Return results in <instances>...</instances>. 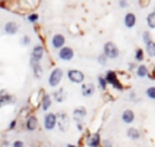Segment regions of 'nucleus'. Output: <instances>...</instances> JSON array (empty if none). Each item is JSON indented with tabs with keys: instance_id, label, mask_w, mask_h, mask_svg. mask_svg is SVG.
<instances>
[{
	"instance_id": "obj_1",
	"label": "nucleus",
	"mask_w": 155,
	"mask_h": 147,
	"mask_svg": "<svg viewBox=\"0 0 155 147\" xmlns=\"http://www.w3.org/2000/svg\"><path fill=\"white\" fill-rule=\"evenodd\" d=\"M104 78L107 79V84L111 86L113 88H116V90H119V91H123V90H124V86L119 81V77H117V72H116V71H111V69L107 71Z\"/></svg>"
},
{
	"instance_id": "obj_2",
	"label": "nucleus",
	"mask_w": 155,
	"mask_h": 147,
	"mask_svg": "<svg viewBox=\"0 0 155 147\" xmlns=\"http://www.w3.org/2000/svg\"><path fill=\"white\" fill-rule=\"evenodd\" d=\"M103 53L107 56V59H117L119 54H120V50H119V47H117L116 43L107 41L103 47Z\"/></svg>"
},
{
	"instance_id": "obj_3",
	"label": "nucleus",
	"mask_w": 155,
	"mask_h": 147,
	"mask_svg": "<svg viewBox=\"0 0 155 147\" xmlns=\"http://www.w3.org/2000/svg\"><path fill=\"white\" fill-rule=\"evenodd\" d=\"M61 78H63V71L60 68H54V69L50 72V75H48V86L53 87V88H56V87L60 84Z\"/></svg>"
},
{
	"instance_id": "obj_4",
	"label": "nucleus",
	"mask_w": 155,
	"mask_h": 147,
	"mask_svg": "<svg viewBox=\"0 0 155 147\" xmlns=\"http://www.w3.org/2000/svg\"><path fill=\"white\" fill-rule=\"evenodd\" d=\"M43 124H44V128L47 131H53L56 127H57V118H56V113H45L43 119Z\"/></svg>"
},
{
	"instance_id": "obj_5",
	"label": "nucleus",
	"mask_w": 155,
	"mask_h": 147,
	"mask_svg": "<svg viewBox=\"0 0 155 147\" xmlns=\"http://www.w3.org/2000/svg\"><path fill=\"white\" fill-rule=\"evenodd\" d=\"M66 75H68L70 82H75V84H82L85 79V74L79 69H69Z\"/></svg>"
},
{
	"instance_id": "obj_6",
	"label": "nucleus",
	"mask_w": 155,
	"mask_h": 147,
	"mask_svg": "<svg viewBox=\"0 0 155 147\" xmlns=\"http://www.w3.org/2000/svg\"><path fill=\"white\" fill-rule=\"evenodd\" d=\"M73 56H75V52H73V49L69 47V46H64L63 49L59 50V59H60V61L69 62L73 59Z\"/></svg>"
},
{
	"instance_id": "obj_7",
	"label": "nucleus",
	"mask_w": 155,
	"mask_h": 147,
	"mask_svg": "<svg viewBox=\"0 0 155 147\" xmlns=\"http://www.w3.org/2000/svg\"><path fill=\"white\" fill-rule=\"evenodd\" d=\"M56 118H57V127L60 128L61 132H64V131L68 130V125H69L68 115L64 112H59V113H56Z\"/></svg>"
},
{
	"instance_id": "obj_8",
	"label": "nucleus",
	"mask_w": 155,
	"mask_h": 147,
	"mask_svg": "<svg viewBox=\"0 0 155 147\" xmlns=\"http://www.w3.org/2000/svg\"><path fill=\"white\" fill-rule=\"evenodd\" d=\"M44 54H45L44 47L41 44H37V46H34V49L31 50V58H29V59H32V61H35V62H40V61H43Z\"/></svg>"
},
{
	"instance_id": "obj_9",
	"label": "nucleus",
	"mask_w": 155,
	"mask_h": 147,
	"mask_svg": "<svg viewBox=\"0 0 155 147\" xmlns=\"http://www.w3.org/2000/svg\"><path fill=\"white\" fill-rule=\"evenodd\" d=\"M64 44H66V38H64V35H63V34H54L51 37L53 49L60 50V49H63V47H64Z\"/></svg>"
},
{
	"instance_id": "obj_10",
	"label": "nucleus",
	"mask_w": 155,
	"mask_h": 147,
	"mask_svg": "<svg viewBox=\"0 0 155 147\" xmlns=\"http://www.w3.org/2000/svg\"><path fill=\"white\" fill-rule=\"evenodd\" d=\"M53 103V99L50 94H47L44 90H41V100H40V106H41V109L43 110H48L50 109V106Z\"/></svg>"
},
{
	"instance_id": "obj_11",
	"label": "nucleus",
	"mask_w": 155,
	"mask_h": 147,
	"mask_svg": "<svg viewBox=\"0 0 155 147\" xmlns=\"http://www.w3.org/2000/svg\"><path fill=\"white\" fill-rule=\"evenodd\" d=\"M86 146L89 147H100L101 146V137H100V134L98 132H95V134H88L86 135Z\"/></svg>"
},
{
	"instance_id": "obj_12",
	"label": "nucleus",
	"mask_w": 155,
	"mask_h": 147,
	"mask_svg": "<svg viewBox=\"0 0 155 147\" xmlns=\"http://www.w3.org/2000/svg\"><path fill=\"white\" fill-rule=\"evenodd\" d=\"M66 97H68V93L64 88H57L51 94V99H54V102H57V103H63L66 100Z\"/></svg>"
},
{
	"instance_id": "obj_13",
	"label": "nucleus",
	"mask_w": 155,
	"mask_h": 147,
	"mask_svg": "<svg viewBox=\"0 0 155 147\" xmlns=\"http://www.w3.org/2000/svg\"><path fill=\"white\" fill-rule=\"evenodd\" d=\"M86 116V109L84 106H79L76 107L75 110H73V118H75V121H76V125L79 124H82V119Z\"/></svg>"
},
{
	"instance_id": "obj_14",
	"label": "nucleus",
	"mask_w": 155,
	"mask_h": 147,
	"mask_svg": "<svg viewBox=\"0 0 155 147\" xmlns=\"http://www.w3.org/2000/svg\"><path fill=\"white\" fill-rule=\"evenodd\" d=\"M37 127H38V121H37V118H35L34 115L26 116V119H25V130L26 131H35V130H37Z\"/></svg>"
},
{
	"instance_id": "obj_15",
	"label": "nucleus",
	"mask_w": 155,
	"mask_h": 147,
	"mask_svg": "<svg viewBox=\"0 0 155 147\" xmlns=\"http://www.w3.org/2000/svg\"><path fill=\"white\" fill-rule=\"evenodd\" d=\"M123 22H124V26L126 28H133V26L136 25V15L135 13H132V12H129V13H126L124 15V19H123Z\"/></svg>"
},
{
	"instance_id": "obj_16",
	"label": "nucleus",
	"mask_w": 155,
	"mask_h": 147,
	"mask_svg": "<svg viewBox=\"0 0 155 147\" xmlns=\"http://www.w3.org/2000/svg\"><path fill=\"white\" fill-rule=\"evenodd\" d=\"M18 30H19V26L15 21H9L5 24V33L8 35H15L18 33Z\"/></svg>"
},
{
	"instance_id": "obj_17",
	"label": "nucleus",
	"mask_w": 155,
	"mask_h": 147,
	"mask_svg": "<svg viewBox=\"0 0 155 147\" xmlns=\"http://www.w3.org/2000/svg\"><path fill=\"white\" fill-rule=\"evenodd\" d=\"M121 121L124 122V124H132V122L135 121V112L130 110V109L123 110V113H121Z\"/></svg>"
},
{
	"instance_id": "obj_18",
	"label": "nucleus",
	"mask_w": 155,
	"mask_h": 147,
	"mask_svg": "<svg viewBox=\"0 0 155 147\" xmlns=\"http://www.w3.org/2000/svg\"><path fill=\"white\" fill-rule=\"evenodd\" d=\"M29 65H31V68L34 71V77L35 78L41 77V74H43V66L40 65V62H35V61H32V59H29Z\"/></svg>"
},
{
	"instance_id": "obj_19",
	"label": "nucleus",
	"mask_w": 155,
	"mask_h": 147,
	"mask_svg": "<svg viewBox=\"0 0 155 147\" xmlns=\"http://www.w3.org/2000/svg\"><path fill=\"white\" fill-rule=\"evenodd\" d=\"M82 96L84 97H91V96H94V93H95V87H94V84H82Z\"/></svg>"
},
{
	"instance_id": "obj_20",
	"label": "nucleus",
	"mask_w": 155,
	"mask_h": 147,
	"mask_svg": "<svg viewBox=\"0 0 155 147\" xmlns=\"http://www.w3.org/2000/svg\"><path fill=\"white\" fill-rule=\"evenodd\" d=\"M136 75L139 78H145V77H149V68H148L147 65H139L138 68H136Z\"/></svg>"
},
{
	"instance_id": "obj_21",
	"label": "nucleus",
	"mask_w": 155,
	"mask_h": 147,
	"mask_svg": "<svg viewBox=\"0 0 155 147\" xmlns=\"http://www.w3.org/2000/svg\"><path fill=\"white\" fill-rule=\"evenodd\" d=\"M145 52L149 58H155V41H149L145 44Z\"/></svg>"
},
{
	"instance_id": "obj_22",
	"label": "nucleus",
	"mask_w": 155,
	"mask_h": 147,
	"mask_svg": "<svg viewBox=\"0 0 155 147\" xmlns=\"http://www.w3.org/2000/svg\"><path fill=\"white\" fill-rule=\"evenodd\" d=\"M127 137H129L130 140H139L140 138V132H139V130H136V128H129V130H127Z\"/></svg>"
},
{
	"instance_id": "obj_23",
	"label": "nucleus",
	"mask_w": 155,
	"mask_h": 147,
	"mask_svg": "<svg viewBox=\"0 0 155 147\" xmlns=\"http://www.w3.org/2000/svg\"><path fill=\"white\" fill-rule=\"evenodd\" d=\"M147 22H148V26H149L151 30H155V12H151V13H148Z\"/></svg>"
},
{
	"instance_id": "obj_24",
	"label": "nucleus",
	"mask_w": 155,
	"mask_h": 147,
	"mask_svg": "<svg viewBox=\"0 0 155 147\" xmlns=\"http://www.w3.org/2000/svg\"><path fill=\"white\" fill-rule=\"evenodd\" d=\"M135 59H136L138 62L143 61V59H145V50L140 49V47H138V49L135 50Z\"/></svg>"
},
{
	"instance_id": "obj_25",
	"label": "nucleus",
	"mask_w": 155,
	"mask_h": 147,
	"mask_svg": "<svg viewBox=\"0 0 155 147\" xmlns=\"http://www.w3.org/2000/svg\"><path fill=\"white\" fill-rule=\"evenodd\" d=\"M2 97V100L5 102V104H13L16 100H15V97L12 94H9V93H6V94H3V96H0Z\"/></svg>"
},
{
	"instance_id": "obj_26",
	"label": "nucleus",
	"mask_w": 155,
	"mask_h": 147,
	"mask_svg": "<svg viewBox=\"0 0 155 147\" xmlns=\"http://www.w3.org/2000/svg\"><path fill=\"white\" fill-rule=\"evenodd\" d=\"M97 81H98V88H100V90H105L107 86H108V84H107V79L104 77H101V75L97 78Z\"/></svg>"
},
{
	"instance_id": "obj_27",
	"label": "nucleus",
	"mask_w": 155,
	"mask_h": 147,
	"mask_svg": "<svg viewBox=\"0 0 155 147\" xmlns=\"http://www.w3.org/2000/svg\"><path fill=\"white\" fill-rule=\"evenodd\" d=\"M145 94L151 99V100H155V86H151L147 88V91H145Z\"/></svg>"
},
{
	"instance_id": "obj_28",
	"label": "nucleus",
	"mask_w": 155,
	"mask_h": 147,
	"mask_svg": "<svg viewBox=\"0 0 155 147\" xmlns=\"http://www.w3.org/2000/svg\"><path fill=\"white\" fill-rule=\"evenodd\" d=\"M142 41L145 44H148L149 41H152V40H151V33H149V31H143V33H142Z\"/></svg>"
},
{
	"instance_id": "obj_29",
	"label": "nucleus",
	"mask_w": 155,
	"mask_h": 147,
	"mask_svg": "<svg viewBox=\"0 0 155 147\" xmlns=\"http://www.w3.org/2000/svg\"><path fill=\"white\" fill-rule=\"evenodd\" d=\"M38 18H40V16H38L35 12H32V13H29V15L26 16V19H28L29 22H32V24H34V22H37V21H38Z\"/></svg>"
},
{
	"instance_id": "obj_30",
	"label": "nucleus",
	"mask_w": 155,
	"mask_h": 147,
	"mask_svg": "<svg viewBox=\"0 0 155 147\" xmlns=\"http://www.w3.org/2000/svg\"><path fill=\"white\" fill-rule=\"evenodd\" d=\"M97 61H98V63H100V65H105V63H107V56H105L104 53H101V54L97 58Z\"/></svg>"
},
{
	"instance_id": "obj_31",
	"label": "nucleus",
	"mask_w": 155,
	"mask_h": 147,
	"mask_svg": "<svg viewBox=\"0 0 155 147\" xmlns=\"http://www.w3.org/2000/svg\"><path fill=\"white\" fill-rule=\"evenodd\" d=\"M22 44H24V46H29V44H31V38H29L28 35H24V37H22Z\"/></svg>"
},
{
	"instance_id": "obj_32",
	"label": "nucleus",
	"mask_w": 155,
	"mask_h": 147,
	"mask_svg": "<svg viewBox=\"0 0 155 147\" xmlns=\"http://www.w3.org/2000/svg\"><path fill=\"white\" fill-rule=\"evenodd\" d=\"M101 147H113V143L110 140H104L103 143H101Z\"/></svg>"
},
{
	"instance_id": "obj_33",
	"label": "nucleus",
	"mask_w": 155,
	"mask_h": 147,
	"mask_svg": "<svg viewBox=\"0 0 155 147\" xmlns=\"http://www.w3.org/2000/svg\"><path fill=\"white\" fill-rule=\"evenodd\" d=\"M16 124H18V121H16V119H13V121H10V124H9V128H8V130H9V131L15 130V127H16Z\"/></svg>"
},
{
	"instance_id": "obj_34",
	"label": "nucleus",
	"mask_w": 155,
	"mask_h": 147,
	"mask_svg": "<svg viewBox=\"0 0 155 147\" xmlns=\"http://www.w3.org/2000/svg\"><path fill=\"white\" fill-rule=\"evenodd\" d=\"M12 147H24V141H22V140H16V141L12 144Z\"/></svg>"
},
{
	"instance_id": "obj_35",
	"label": "nucleus",
	"mask_w": 155,
	"mask_h": 147,
	"mask_svg": "<svg viewBox=\"0 0 155 147\" xmlns=\"http://www.w3.org/2000/svg\"><path fill=\"white\" fill-rule=\"evenodd\" d=\"M119 6H120V8H127V6H129V3L121 0V2H119Z\"/></svg>"
},
{
	"instance_id": "obj_36",
	"label": "nucleus",
	"mask_w": 155,
	"mask_h": 147,
	"mask_svg": "<svg viewBox=\"0 0 155 147\" xmlns=\"http://www.w3.org/2000/svg\"><path fill=\"white\" fill-rule=\"evenodd\" d=\"M136 68V63H129V69H135Z\"/></svg>"
},
{
	"instance_id": "obj_37",
	"label": "nucleus",
	"mask_w": 155,
	"mask_h": 147,
	"mask_svg": "<svg viewBox=\"0 0 155 147\" xmlns=\"http://www.w3.org/2000/svg\"><path fill=\"white\" fill-rule=\"evenodd\" d=\"M135 99H136V94L132 91V93H130V100H135Z\"/></svg>"
},
{
	"instance_id": "obj_38",
	"label": "nucleus",
	"mask_w": 155,
	"mask_h": 147,
	"mask_svg": "<svg viewBox=\"0 0 155 147\" xmlns=\"http://www.w3.org/2000/svg\"><path fill=\"white\" fill-rule=\"evenodd\" d=\"M3 106H5V102H3V100H2V97H0V109H2Z\"/></svg>"
},
{
	"instance_id": "obj_39",
	"label": "nucleus",
	"mask_w": 155,
	"mask_h": 147,
	"mask_svg": "<svg viewBox=\"0 0 155 147\" xmlns=\"http://www.w3.org/2000/svg\"><path fill=\"white\" fill-rule=\"evenodd\" d=\"M66 147H76V146H75V144H68Z\"/></svg>"
},
{
	"instance_id": "obj_40",
	"label": "nucleus",
	"mask_w": 155,
	"mask_h": 147,
	"mask_svg": "<svg viewBox=\"0 0 155 147\" xmlns=\"http://www.w3.org/2000/svg\"><path fill=\"white\" fill-rule=\"evenodd\" d=\"M154 12H155V10H154Z\"/></svg>"
}]
</instances>
